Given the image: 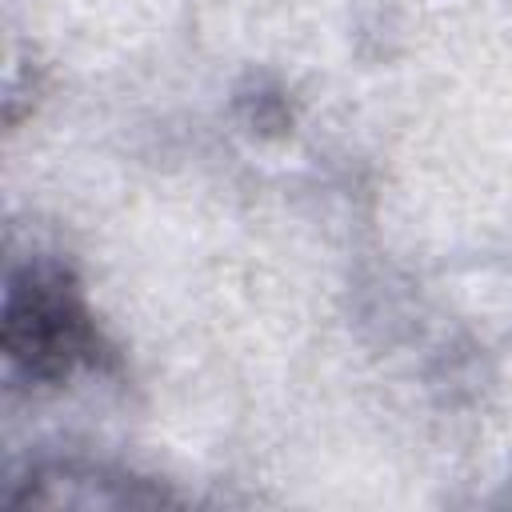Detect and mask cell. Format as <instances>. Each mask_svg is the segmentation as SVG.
I'll return each instance as SVG.
<instances>
[{
    "label": "cell",
    "mask_w": 512,
    "mask_h": 512,
    "mask_svg": "<svg viewBox=\"0 0 512 512\" xmlns=\"http://www.w3.org/2000/svg\"><path fill=\"white\" fill-rule=\"evenodd\" d=\"M0 352L8 388H64L76 376L116 372V348L88 304L84 284L56 256L32 252L8 260Z\"/></svg>",
    "instance_id": "obj_1"
},
{
    "label": "cell",
    "mask_w": 512,
    "mask_h": 512,
    "mask_svg": "<svg viewBox=\"0 0 512 512\" xmlns=\"http://www.w3.org/2000/svg\"><path fill=\"white\" fill-rule=\"evenodd\" d=\"M4 504H68V508H156L184 504L156 476L88 460H32L8 480Z\"/></svg>",
    "instance_id": "obj_2"
}]
</instances>
